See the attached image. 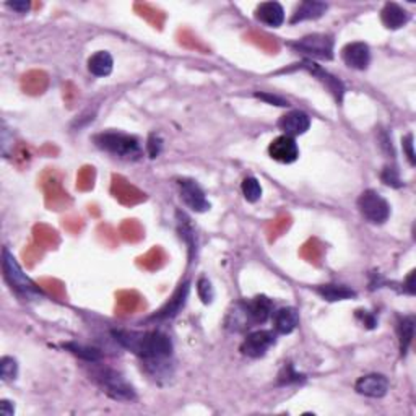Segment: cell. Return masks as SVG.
Instances as JSON below:
<instances>
[{
    "instance_id": "obj_1",
    "label": "cell",
    "mask_w": 416,
    "mask_h": 416,
    "mask_svg": "<svg viewBox=\"0 0 416 416\" xmlns=\"http://www.w3.org/2000/svg\"><path fill=\"white\" fill-rule=\"evenodd\" d=\"M112 337L122 348L130 351L145 363L152 377L171 376V358L174 351L173 340L160 330H112Z\"/></svg>"
},
{
    "instance_id": "obj_2",
    "label": "cell",
    "mask_w": 416,
    "mask_h": 416,
    "mask_svg": "<svg viewBox=\"0 0 416 416\" xmlns=\"http://www.w3.org/2000/svg\"><path fill=\"white\" fill-rule=\"evenodd\" d=\"M88 364L90 379L107 395V397L116 400V402H133V400H135V389L132 387V384L128 382L119 371L101 366L100 361Z\"/></svg>"
},
{
    "instance_id": "obj_3",
    "label": "cell",
    "mask_w": 416,
    "mask_h": 416,
    "mask_svg": "<svg viewBox=\"0 0 416 416\" xmlns=\"http://www.w3.org/2000/svg\"><path fill=\"white\" fill-rule=\"evenodd\" d=\"M2 270L4 276L12 291L23 301H41L44 300V293L34 281L22 270L17 259L7 248L2 250Z\"/></svg>"
},
{
    "instance_id": "obj_4",
    "label": "cell",
    "mask_w": 416,
    "mask_h": 416,
    "mask_svg": "<svg viewBox=\"0 0 416 416\" xmlns=\"http://www.w3.org/2000/svg\"><path fill=\"white\" fill-rule=\"evenodd\" d=\"M93 142L100 150L109 153L112 156L121 158V160L135 161L143 155L140 140L137 137L127 135V133L122 132L98 133V135H95Z\"/></svg>"
},
{
    "instance_id": "obj_5",
    "label": "cell",
    "mask_w": 416,
    "mask_h": 416,
    "mask_svg": "<svg viewBox=\"0 0 416 416\" xmlns=\"http://www.w3.org/2000/svg\"><path fill=\"white\" fill-rule=\"evenodd\" d=\"M286 46L309 60H332L335 53V41L330 34L323 33L307 34L304 38L286 43Z\"/></svg>"
},
{
    "instance_id": "obj_6",
    "label": "cell",
    "mask_w": 416,
    "mask_h": 416,
    "mask_svg": "<svg viewBox=\"0 0 416 416\" xmlns=\"http://www.w3.org/2000/svg\"><path fill=\"white\" fill-rule=\"evenodd\" d=\"M356 205L361 217L371 224H384L390 217V203L373 189L359 195Z\"/></svg>"
},
{
    "instance_id": "obj_7",
    "label": "cell",
    "mask_w": 416,
    "mask_h": 416,
    "mask_svg": "<svg viewBox=\"0 0 416 416\" xmlns=\"http://www.w3.org/2000/svg\"><path fill=\"white\" fill-rule=\"evenodd\" d=\"M276 333L274 330H254L246 335L241 353L248 358H262L265 356L271 347L276 343Z\"/></svg>"
},
{
    "instance_id": "obj_8",
    "label": "cell",
    "mask_w": 416,
    "mask_h": 416,
    "mask_svg": "<svg viewBox=\"0 0 416 416\" xmlns=\"http://www.w3.org/2000/svg\"><path fill=\"white\" fill-rule=\"evenodd\" d=\"M177 186H179V192H181L182 202L186 203L192 212L195 213L208 212L212 205H210L207 195H205L203 189L199 186L197 181L184 177V179H179Z\"/></svg>"
},
{
    "instance_id": "obj_9",
    "label": "cell",
    "mask_w": 416,
    "mask_h": 416,
    "mask_svg": "<svg viewBox=\"0 0 416 416\" xmlns=\"http://www.w3.org/2000/svg\"><path fill=\"white\" fill-rule=\"evenodd\" d=\"M302 70H307L309 74L321 81V83L326 86V88L330 91V95L335 98L337 102L343 101V96H345V85L342 83V80H338L335 75H332L330 72L322 69L319 64H316L314 60L304 59L301 65H297Z\"/></svg>"
},
{
    "instance_id": "obj_10",
    "label": "cell",
    "mask_w": 416,
    "mask_h": 416,
    "mask_svg": "<svg viewBox=\"0 0 416 416\" xmlns=\"http://www.w3.org/2000/svg\"><path fill=\"white\" fill-rule=\"evenodd\" d=\"M189 291H191V281L186 280L184 283L179 285V288L174 293L171 300H169L166 304H164L160 311L155 312L150 319V322H164V321H171L176 317L179 312L184 309L186 306L187 297H189Z\"/></svg>"
},
{
    "instance_id": "obj_11",
    "label": "cell",
    "mask_w": 416,
    "mask_h": 416,
    "mask_svg": "<svg viewBox=\"0 0 416 416\" xmlns=\"http://www.w3.org/2000/svg\"><path fill=\"white\" fill-rule=\"evenodd\" d=\"M269 155L274 161L281 164H291L300 158V147L296 138L290 135H280L274 138L269 145Z\"/></svg>"
},
{
    "instance_id": "obj_12",
    "label": "cell",
    "mask_w": 416,
    "mask_h": 416,
    "mask_svg": "<svg viewBox=\"0 0 416 416\" xmlns=\"http://www.w3.org/2000/svg\"><path fill=\"white\" fill-rule=\"evenodd\" d=\"M389 379L384 374L371 373L366 376H361L354 384V390L363 397L369 398H382L389 392Z\"/></svg>"
},
{
    "instance_id": "obj_13",
    "label": "cell",
    "mask_w": 416,
    "mask_h": 416,
    "mask_svg": "<svg viewBox=\"0 0 416 416\" xmlns=\"http://www.w3.org/2000/svg\"><path fill=\"white\" fill-rule=\"evenodd\" d=\"M244 307L246 312H248V317L253 327L262 326V323L269 322L271 319V314L275 311V304L270 297L264 295H259L255 297H250V300H244Z\"/></svg>"
},
{
    "instance_id": "obj_14",
    "label": "cell",
    "mask_w": 416,
    "mask_h": 416,
    "mask_svg": "<svg viewBox=\"0 0 416 416\" xmlns=\"http://www.w3.org/2000/svg\"><path fill=\"white\" fill-rule=\"evenodd\" d=\"M279 128L283 132V135H290L293 138L304 135L311 128V117L304 111H290L280 117Z\"/></svg>"
},
{
    "instance_id": "obj_15",
    "label": "cell",
    "mask_w": 416,
    "mask_h": 416,
    "mask_svg": "<svg viewBox=\"0 0 416 416\" xmlns=\"http://www.w3.org/2000/svg\"><path fill=\"white\" fill-rule=\"evenodd\" d=\"M342 59L350 69L366 70L371 64V49L366 43L356 41V43L347 44L342 49Z\"/></svg>"
},
{
    "instance_id": "obj_16",
    "label": "cell",
    "mask_w": 416,
    "mask_h": 416,
    "mask_svg": "<svg viewBox=\"0 0 416 416\" xmlns=\"http://www.w3.org/2000/svg\"><path fill=\"white\" fill-rule=\"evenodd\" d=\"M271 326L276 335H290L291 332H295L297 326H300V312L295 307L286 306L275 309L271 314Z\"/></svg>"
},
{
    "instance_id": "obj_17",
    "label": "cell",
    "mask_w": 416,
    "mask_h": 416,
    "mask_svg": "<svg viewBox=\"0 0 416 416\" xmlns=\"http://www.w3.org/2000/svg\"><path fill=\"white\" fill-rule=\"evenodd\" d=\"M255 20L269 28H280L285 23V8L280 2H262L255 8Z\"/></svg>"
},
{
    "instance_id": "obj_18",
    "label": "cell",
    "mask_w": 416,
    "mask_h": 416,
    "mask_svg": "<svg viewBox=\"0 0 416 416\" xmlns=\"http://www.w3.org/2000/svg\"><path fill=\"white\" fill-rule=\"evenodd\" d=\"M381 20L387 29H400L410 22V13L402 5L387 2L381 10Z\"/></svg>"
},
{
    "instance_id": "obj_19",
    "label": "cell",
    "mask_w": 416,
    "mask_h": 416,
    "mask_svg": "<svg viewBox=\"0 0 416 416\" xmlns=\"http://www.w3.org/2000/svg\"><path fill=\"white\" fill-rule=\"evenodd\" d=\"M328 5L326 2H317V0H306L297 5L295 13L291 15L290 25H296L301 22H309V20H317L326 15Z\"/></svg>"
},
{
    "instance_id": "obj_20",
    "label": "cell",
    "mask_w": 416,
    "mask_h": 416,
    "mask_svg": "<svg viewBox=\"0 0 416 416\" xmlns=\"http://www.w3.org/2000/svg\"><path fill=\"white\" fill-rule=\"evenodd\" d=\"M224 326L228 330L231 332H248L253 328V323H250L249 317H248V312H246V307H244V302L243 301H238L236 304H233L231 307L228 316H226V322Z\"/></svg>"
},
{
    "instance_id": "obj_21",
    "label": "cell",
    "mask_w": 416,
    "mask_h": 416,
    "mask_svg": "<svg viewBox=\"0 0 416 416\" xmlns=\"http://www.w3.org/2000/svg\"><path fill=\"white\" fill-rule=\"evenodd\" d=\"M316 293L322 297L323 301H328V302L347 301V300H351V297H356V291L351 290L350 286L335 285V283L316 286Z\"/></svg>"
},
{
    "instance_id": "obj_22",
    "label": "cell",
    "mask_w": 416,
    "mask_h": 416,
    "mask_svg": "<svg viewBox=\"0 0 416 416\" xmlns=\"http://www.w3.org/2000/svg\"><path fill=\"white\" fill-rule=\"evenodd\" d=\"M114 69V59L107 51H98L88 59V70L95 76H109Z\"/></svg>"
},
{
    "instance_id": "obj_23",
    "label": "cell",
    "mask_w": 416,
    "mask_h": 416,
    "mask_svg": "<svg viewBox=\"0 0 416 416\" xmlns=\"http://www.w3.org/2000/svg\"><path fill=\"white\" fill-rule=\"evenodd\" d=\"M397 332H398V342H400V353H402V356H407L408 348L412 345L413 337H415V317L413 316L402 317V319L398 321Z\"/></svg>"
},
{
    "instance_id": "obj_24",
    "label": "cell",
    "mask_w": 416,
    "mask_h": 416,
    "mask_svg": "<svg viewBox=\"0 0 416 416\" xmlns=\"http://www.w3.org/2000/svg\"><path fill=\"white\" fill-rule=\"evenodd\" d=\"M62 347L67 351L75 354L76 358L81 359V361H85V363L101 361V353H100V350H96V348L80 345V343H64Z\"/></svg>"
},
{
    "instance_id": "obj_25",
    "label": "cell",
    "mask_w": 416,
    "mask_h": 416,
    "mask_svg": "<svg viewBox=\"0 0 416 416\" xmlns=\"http://www.w3.org/2000/svg\"><path fill=\"white\" fill-rule=\"evenodd\" d=\"M241 191H243L244 199L248 200L249 203L259 202L262 197V186L254 176H248L244 179L243 184H241Z\"/></svg>"
},
{
    "instance_id": "obj_26",
    "label": "cell",
    "mask_w": 416,
    "mask_h": 416,
    "mask_svg": "<svg viewBox=\"0 0 416 416\" xmlns=\"http://www.w3.org/2000/svg\"><path fill=\"white\" fill-rule=\"evenodd\" d=\"M18 376V363L12 356H4L0 359V377L4 382L15 381Z\"/></svg>"
},
{
    "instance_id": "obj_27",
    "label": "cell",
    "mask_w": 416,
    "mask_h": 416,
    "mask_svg": "<svg viewBox=\"0 0 416 416\" xmlns=\"http://www.w3.org/2000/svg\"><path fill=\"white\" fill-rule=\"evenodd\" d=\"M197 295L200 300H202L203 304H212L215 300V290L212 286V281H210L207 276H202L197 281Z\"/></svg>"
},
{
    "instance_id": "obj_28",
    "label": "cell",
    "mask_w": 416,
    "mask_h": 416,
    "mask_svg": "<svg viewBox=\"0 0 416 416\" xmlns=\"http://www.w3.org/2000/svg\"><path fill=\"white\" fill-rule=\"evenodd\" d=\"M381 179L385 186H390V187H402L403 186L402 179H400L398 169L394 166H385L382 174H381Z\"/></svg>"
},
{
    "instance_id": "obj_29",
    "label": "cell",
    "mask_w": 416,
    "mask_h": 416,
    "mask_svg": "<svg viewBox=\"0 0 416 416\" xmlns=\"http://www.w3.org/2000/svg\"><path fill=\"white\" fill-rule=\"evenodd\" d=\"M304 379V376H301L300 373L295 371L293 364H286V366L281 369V373L279 374V384H293V382H300Z\"/></svg>"
},
{
    "instance_id": "obj_30",
    "label": "cell",
    "mask_w": 416,
    "mask_h": 416,
    "mask_svg": "<svg viewBox=\"0 0 416 416\" xmlns=\"http://www.w3.org/2000/svg\"><path fill=\"white\" fill-rule=\"evenodd\" d=\"M147 153L150 158H158L163 150V138L158 133H152L147 140Z\"/></svg>"
},
{
    "instance_id": "obj_31",
    "label": "cell",
    "mask_w": 416,
    "mask_h": 416,
    "mask_svg": "<svg viewBox=\"0 0 416 416\" xmlns=\"http://www.w3.org/2000/svg\"><path fill=\"white\" fill-rule=\"evenodd\" d=\"M257 100L260 101H265L267 105H271V106H280V107H288L290 106V101L285 100V98H281L279 95H271V93H255L254 95Z\"/></svg>"
},
{
    "instance_id": "obj_32",
    "label": "cell",
    "mask_w": 416,
    "mask_h": 416,
    "mask_svg": "<svg viewBox=\"0 0 416 416\" xmlns=\"http://www.w3.org/2000/svg\"><path fill=\"white\" fill-rule=\"evenodd\" d=\"M402 147H403V153L407 155L408 161L412 166L416 164V155H415V137L413 133H407L402 140Z\"/></svg>"
},
{
    "instance_id": "obj_33",
    "label": "cell",
    "mask_w": 416,
    "mask_h": 416,
    "mask_svg": "<svg viewBox=\"0 0 416 416\" xmlns=\"http://www.w3.org/2000/svg\"><path fill=\"white\" fill-rule=\"evenodd\" d=\"M356 317L359 321H361V323L366 328H376L377 327V319L371 314V312L356 311Z\"/></svg>"
},
{
    "instance_id": "obj_34",
    "label": "cell",
    "mask_w": 416,
    "mask_h": 416,
    "mask_svg": "<svg viewBox=\"0 0 416 416\" xmlns=\"http://www.w3.org/2000/svg\"><path fill=\"white\" fill-rule=\"evenodd\" d=\"M5 7L12 8L13 12L17 13H28L29 8H32V2H27V0H17V2H7Z\"/></svg>"
},
{
    "instance_id": "obj_35",
    "label": "cell",
    "mask_w": 416,
    "mask_h": 416,
    "mask_svg": "<svg viewBox=\"0 0 416 416\" xmlns=\"http://www.w3.org/2000/svg\"><path fill=\"white\" fill-rule=\"evenodd\" d=\"M415 276H416V271L412 270L408 274L407 279L403 281V293H407L410 296H415L416 295V281H415Z\"/></svg>"
},
{
    "instance_id": "obj_36",
    "label": "cell",
    "mask_w": 416,
    "mask_h": 416,
    "mask_svg": "<svg viewBox=\"0 0 416 416\" xmlns=\"http://www.w3.org/2000/svg\"><path fill=\"white\" fill-rule=\"evenodd\" d=\"M15 413V407L12 402H8V400H2L0 402V415L2 416H13Z\"/></svg>"
}]
</instances>
